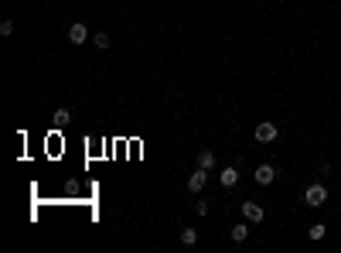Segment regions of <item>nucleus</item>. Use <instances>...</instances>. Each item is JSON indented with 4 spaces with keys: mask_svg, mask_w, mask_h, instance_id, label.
<instances>
[{
    "mask_svg": "<svg viewBox=\"0 0 341 253\" xmlns=\"http://www.w3.org/2000/svg\"><path fill=\"white\" fill-rule=\"evenodd\" d=\"M304 202H307L310 209L324 206V202H328V188H324V185H310V188L304 192Z\"/></svg>",
    "mask_w": 341,
    "mask_h": 253,
    "instance_id": "obj_1",
    "label": "nucleus"
},
{
    "mask_svg": "<svg viewBox=\"0 0 341 253\" xmlns=\"http://www.w3.org/2000/svg\"><path fill=\"white\" fill-rule=\"evenodd\" d=\"M276 134H280V130H276V123H270V120L256 127V140H260V144H273V140H276Z\"/></svg>",
    "mask_w": 341,
    "mask_h": 253,
    "instance_id": "obj_2",
    "label": "nucleus"
},
{
    "mask_svg": "<svg viewBox=\"0 0 341 253\" xmlns=\"http://www.w3.org/2000/svg\"><path fill=\"white\" fill-rule=\"evenodd\" d=\"M68 41H72V45H82V41H89V31H86V24H82V21H75L72 28H68Z\"/></svg>",
    "mask_w": 341,
    "mask_h": 253,
    "instance_id": "obj_3",
    "label": "nucleus"
},
{
    "mask_svg": "<svg viewBox=\"0 0 341 253\" xmlns=\"http://www.w3.org/2000/svg\"><path fill=\"white\" fill-rule=\"evenodd\" d=\"M205 182H208V171H205V168H198V171L188 178V192H194V195H198V192L205 188Z\"/></svg>",
    "mask_w": 341,
    "mask_h": 253,
    "instance_id": "obj_4",
    "label": "nucleus"
},
{
    "mask_svg": "<svg viewBox=\"0 0 341 253\" xmlns=\"http://www.w3.org/2000/svg\"><path fill=\"white\" fill-rule=\"evenodd\" d=\"M242 216L249 219V222H263V206H256V202H242Z\"/></svg>",
    "mask_w": 341,
    "mask_h": 253,
    "instance_id": "obj_5",
    "label": "nucleus"
},
{
    "mask_svg": "<svg viewBox=\"0 0 341 253\" xmlns=\"http://www.w3.org/2000/svg\"><path fill=\"white\" fill-rule=\"evenodd\" d=\"M273 178H276V168H273V164H260V168H256V185H273Z\"/></svg>",
    "mask_w": 341,
    "mask_h": 253,
    "instance_id": "obj_6",
    "label": "nucleus"
},
{
    "mask_svg": "<svg viewBox=\"0 0 341 253\" xmlns=\"http://www.w3.org/2000/svg\"><path fill=\"white\" fill-rule=\"evenodd\" d=\"M218 182L225 185V188H232V185L239 182V171L236 168H222V171H218Z\"/></svg>",
    "mask_w": 341,
    "mask_h": 253,
    "instance_id": "obj_7",
    "label": "nucleus"
},
{
    "mask_svg": "<svg viewBox=\"0 0 341 253\" xmlns=\"http://www.w3.org/2000/svg\"><path fill=\"white\" fill-rule=\"evenodd\" d=\"M198 168L212 171V168H215V154H212V150H198Z\"/></svg>",
    "mask_w": 341,
    "mask_h": 253,
    "instance_id": "obj_8",
    "label": "nucleus"
},
{
    "mask_svg": "<svg viewBox=\"0 0 341 253\" xmlns=\"http://www.w3.org/2000/svg\"><path fill=\"white\" fill-rule=\"evenodd\" d=\"M92 45H96V48H99V52H106V48H109V45H113V38H109V35H106V31H99V35H92Z\"/></svg>",
    "mask_w": 341,
    "mask_h": 253,
    "instance_id": "obj_9",
    "label": "nucleus"
},
{
    "mask_svg": "<svg viewBox=\"0 0 341 253\" xmlns=\"http://www.w3.org/2000/svg\"><path fill=\"white\" fill-rule=\"evenodd\" d=\"M229 236H232V243H242L246 236H249V226H232V230H229Z\"/></svg>",
    "mask_w": 341,
    "mask_h": 253,
    "instance_id": "obj_10",
    "label": "nucleus"
},
{
    "mask_svg": "<svg viewBox=\"0 0 341 253\" xmlns=\"http://www.w3.org/2000/svg\"><path fill=\"white\" fill-rule=\"evenodd\" d=\"M181 243L184 246H194V243H198V233L194 230H181Z\"/></svg>",
    "mask_w": 341,
    "mask_h": 253,
    "instance_id": "obj_11",
    "label": "nucleus"
},
{
    "mask_svg": "<svg viewBox=\"0 0 341 253\" xmlns=\"http://www.w3.org/2000/svg\"><path fill=\"white\" fill-rule=\"evenodd\" d=\"M324 226H321V222H314V226H310V230H307V236H310V240H324Z\"/></svg>",
    "mask_w": 341,
    "mask_h": 253,
    "instance_id": "obj_12",
    "label": "nucleus"
},
{
    "mask_svg": "<svg viewBox=\"0 0 341 253\" xmlns=\"http://www.w3.org/2000/svg\"><path fill=\"white\" fill-rule=\"evenodd\" d=\"M0 35H4V38L14 35V21H4V24H0Z\"/></svg>",
    "mask_w": 341,
    "mask_h": 253,
    "instance_id": "obj_13",
    "label": "nucleus"
},
{
    "mask_svg": "<svg viewBox=\"0 0 341 253\" xmlns=\"http://www.w3.org/2000/svg\"><path fill=\"white\" fill-rule=\"evenodd\" d=\"M55 123H58V127L68 123V110H58V113H55Z\"/></svg>",
    "mask_w": 341,
    "mask_h": 253,
    "instance_id": "obj_14",
    "label": "nucleus"
},
{
    "mask_svg": "<svg viewBox=\"0 0 341 253\" xmlns=\"http://www.w3.org/2000/svg\"><path fill=\"white\" fill-rule=\"evenodd\" d=\"M194 212H198V216H208V202H194Z\"/></svg>",
    "mask_w": 341,
    "mask_h": 253,
    "instance_id": "obj_15",
    "label": "nucleus"
}]
</instances>
